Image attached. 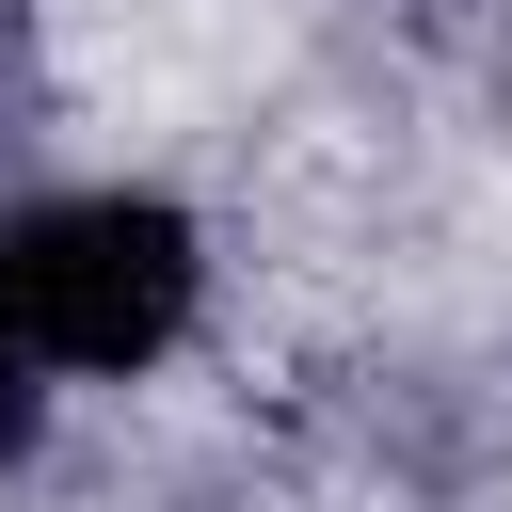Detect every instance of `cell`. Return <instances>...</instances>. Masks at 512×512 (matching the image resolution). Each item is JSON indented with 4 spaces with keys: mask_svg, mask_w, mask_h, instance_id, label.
<instances>
[{
    "mask_svg": "<svg viewBox=\"0 0 512 512\" xmlns=\"http://www.w3.org/2000/svg\"><path fill=\"white\" fill-rule=\"evenodd\" d=\"M208 304V240L176 192H32L0 208V320L64 368V384H128L192 336Z\"/></svg>",
    "mask_w": 512,
    "mask_h": 512,
    "instance_id": "6da1fadb",
    "label": "cell"
},
{
    "mask_svg": "<svg viewBox=\"0 0 512 512\" xmlns=\"http://www.w3.org/2000/svg\"><path fill=\"white\" fill-rule=\"evenodd\" d=\"M48 384H64V368H48V352L0 320V448H32V432H48Z\"/></svg>",
    "mask_w": 512,
    "mask_h": 512,
    "instance_id": "7a4b0ae2",
    "label": "cell"
}]
</instances>
